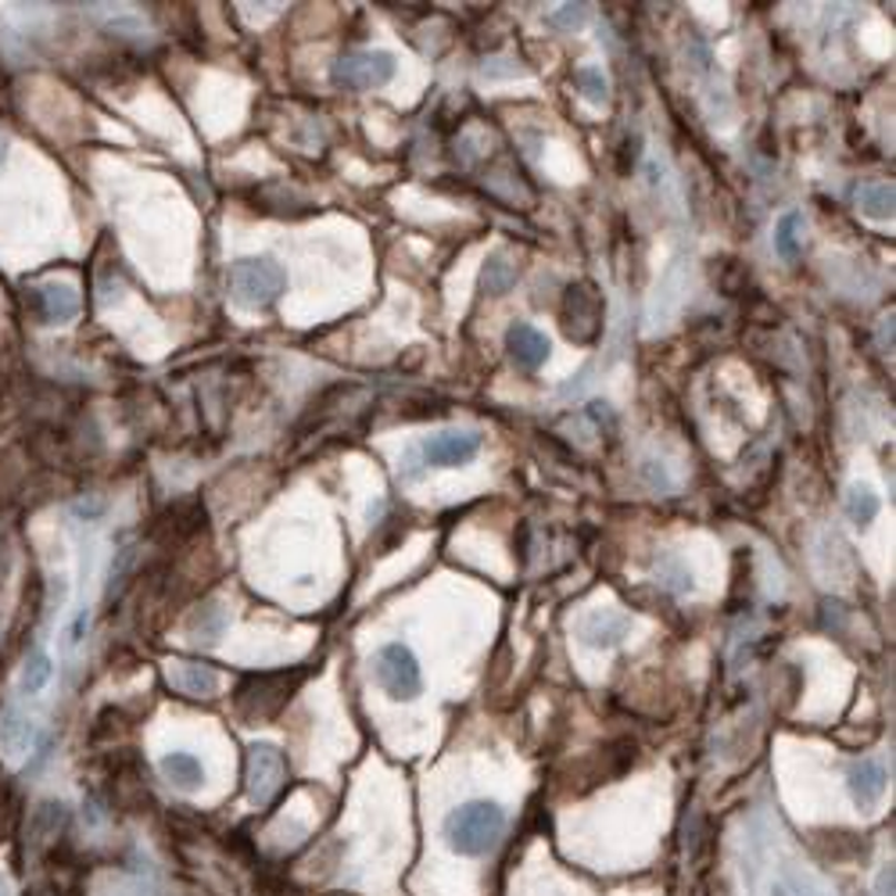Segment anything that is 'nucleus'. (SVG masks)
Returning <instances> with one entry per match:
<instances>
[{
  "instance_id": "obj_1",
  "label": "nucleus",
  "mask_w": 896,
  "mask_h": 896,
  "mask_svg": "<svg viewBox=\"0 0 896 896\" xmlns=\"http://www.w3.org/2000/svg\"><path fill=\"white\" fill-rule=\"evenodd\" d=\"M506 832V811L492 800L460 803L445 817V840L460 857H484Z\"/></svg>"
},
{
  "instance_id": "obj_2",
  "label": "nucleus",
  "mask_w": 896,
  "mask_h": 896,
  "mask_svg": "<svg viewBox=\"0 0 896 896\" xmlns=\"http://www.w3.org/2000/svg\"><path fill=\"white\" fill-rule=\"evenodd\" d=\"M226 291L240 309H269L287 291V272L269 255H245L226 269Z\"/></svg>"
},
{
  "instance_id": "obj_3",
  "label": "nucleus",
  "mask_w": 896,
  "mask_h": 896,
  "mask_svg": "<svg viewBox=\"0 0 896 896\" xmlns=\"http://www.w3.org/2000/svg\"><path fill=\"white\" fill-rule=\"evenodd\" d=\"M559 327L574 341V344H596L603 333V295L596 291V284L577 280L567 284L564 291V306H559Z\"/></svg>"
},
{
  "instance_id": "obj_4",
  "label": "nucleus",
  "mask_w": 896,
  "mask_h": 896,
  "mask_svg": "<svg viewBox=\"0 0 896 896\" xmlns=\"http://www.w3.org/2000/svg\"><path fill=\"white\" fill-rule=\"evenodd\" d=\"M394 54L391 51H348L330 65V83L338 90H381L394 80Z\"/></svg>"
},
{
  "instance_id": "obj_5",
  "label": "nucleus",
  "mask_w": 896,
  "mask_h": 896,
  "mask_svg": "<svg viewBox=\"0 0 896 896\" xmlns=\"http://www.w3.org/2000/svg\"><path fill=\"white\" fill-rule=\"evenodd\" d=\"M373 674H377V681H381V689L391 696V700H416V696L423 692L420 660L405 642H388V646L377 649Z\"/></svg>"
},
{
  "instance_id": "obj_6",
  "label": "nucleus",
  "mask_w": 896,
  "mask_h": 896,
  "mask_svg": "<svg viewBox=\"0 0 896 896\" xmlns=\"http://www.w3.org/2000/svg\"><path fill=\"white\" fill-rule=\"evenodd\" d=\"M245 782H248V800L251 803H269L287 782L284 753L277 746H269V742H255V746L248 750Z\"/></svg>"
},
{
  "instance_id": "obj_7",
  "label": "nucleus",
  "mask_w": 896,
  "mask_h": 896,
  "mask_svg": "<svg viewBox=\"0 0 896 896\" xmlns=\"http://www.w3.org/2000/svg\"><path fill=\"white\" fill-rule=\"evenodd\" d=\"M420 460L428 466H463L481 452V434L477 431H437L431 437H423V445L416 449Z\"/></svg>"
},
{
  "instance_id": "obj_8",
  "label": "nucleus",
  "mask_w": 896,
  "mask_h": 896,
  "mask_svg": "<svg viewBox=\"0 0 896 896\" xmlns=\"http://www.w3.org/2000/svg\"><path fill=\"white\" fill-rule=\"evenodd\" d=\"M29 301H33V312L40 323H72L80 316V298L69 284H43L29 291Z\"/></svg>"
},
{
  "instance_id": "obj_9",
  "label": "nucleus",
  "mask_w": 896,
  "mask_h": 896,
  "mask_svg": "<svg viewBox=\"0 0 896 896\" xmlns=\"http://www.w3.org/2000/svg\"><path fill=\"white\" fill-rule=\"evenodd\" d=\"M506 352L521 370L535 373L545 367V359H549V338L531 323H513L506 330Z\"/></svg>"
},
{
  "instance_id": "obj_10",
  "label": "nucleus",
  "mask_w": 896,
  "mask_h": 896,
  "mask_svg": "<svg viewBox=\"0 0 896 896\" xmlns=\"http://www.w3.org/2000/svg\"><path fill=\"white\" fill-rule=\"evenodd\" d=\"M886 782H889L886 768L878 761H857V764H849V771H846V789H849V796H854V803L861 811L875 807V803L886 796Z\"/></svg>"
},
{
  "instance_id": "obj_11",
  "label": "nucleus",
  "mask_w": 896,
  "mask_h": 896,
  "mask_svg": "<svg viewBox=\"0 0 896 896\" xmlns=\"http://www.w3.org/2000/svg\"><path fill=\"white\" fill-rule=\"evenodd\" d=\"M631 631V620L617 610H591L581 620V639L596 649H614L625 642V635Z\"/></svg>"
},
{
  "instance_id": "obj_12",
  "label": "nucleus",
  "mask_w": 896,
  "mask_h": 896,
  "mask_svg": "<svg viewBox=\"0 0 896 896\" xmlns=\"http://www.w3.org/2000/svg\"><path fill=\"white\" fill-rule=\"evenodd\" d=\"M169 686L179 689L184 696H190V700H208V696L219 692V674L205 663L184 660V663L169 667Z\"/></svg>"
},
{
  "instance_id": "obj_13",
  "label": "nucleus",
  "mask_w": 896,
  "mask_h": 896,
  "mask_svg": "<svg viewBox=\"0 0 896 896\" xmlns=\"http://www.w3.org/2000/svg\"><path fill=\"white\" fill-rule=\"evenodd\" d=\"M37 739V724L25 718L19 707H8L0 713V753L8 756V761H19V756L33 746Z\"/></svg>"
},
{
  "instance_id": "obj_14",
  "label": "nucleus",
  "mask_w": 896,
  "mask_h": 896,
  "mask_svg": "<svg viewBox=\"0 0 896 896\" xmlns=\"http://www.w3.org/2000/svg\"><path fill=\"white\" fill-rule=\"evenodd\" d=\"M223 631H226V610L219 603L197 606V610L190 614V620H187V639L194 646H216L223 639Z\"/></svg>"
},
{
  "instance_id": "obj_15",
  "label": "nucleus",
  "mask_w": 896,
  "mask_h": 896,
  "mask_svg": "<svg viewBox=\"0 0 896 896\" xmlns=\"http://www.w3.org/2000/svg\"><path fill=\"white\" fill-rule=\"evenodd\" d=\"M854 205L864 212L868 219H893V187L883 184V179H864V184L854 187Z\"/></svg>"
},
{
  "instance_id": "obj_16",
  "label": "nucleus",
  "mask_w": 896,
  "mask_h": 896,
  "mask_svg": "<svg viewBox=\"0 0 896 896\" xmlns=\"http://www.w3.org/2000/svg\"><path fill=\"white\" fill-rule=\"evenodd\" d=\"M54 681V660L48 657V649H33L19 671V692L22 696H40Z\"/></svg>"
},
{
  "instance_id": "obj_17",
  "label": "nucleus",
  "mask_w": 896,
  "mask_h": 896,
  "mask_svg": "<svg viewBox=\"0 0 896 896\" xmlns=\"http://www.w3.org/2000/svg\"><path fill=\"white\" fill-rule=\"evenodd\" d=\"M803 230H807V223H803L800 212H785L774 226V255L782 258V262H796L800 251H803Z\"/></svg>"
},
{
  "instance_id": "obj_18",
  "label": "nucleus",
  "mask_w": 896,
  "mask_h": 896,
  "mask_svg": "<svg viewBox=\"0 0 896 896\" xmlns=\"http://www.w3.org/2000/svg\"><path fill=\"white\" fill-rule=\"evenodd\" d=\"M162 774L176 789H197L205 782V768L194 753H165L162 756Z\"/></svg>"
},
{
  "instance_id": "obj_19",
  "label": "nucleus",
  "mask_w": 896,
  "mask_h": 896,
  "mask_svg": "<svg viewBox=\"0 0 896 896\" xmlns=\"http://www.w3.org/2000/svg\"><path fill=\"white\" fill-rule=\"evenodd\" d=\"M516 277H521V269H516L503 251H495V255H488V262H484V269H481V287L498 298L516 284Z\"/></svg>"
},
{
  "instance_id": "obj_20",
  "label": "nucleus",
  "mask_w": 896,
  "mask_h": 896,
  "mask_svg": "<svg viewBox=\"0 0 896 896\" xmlns=\"http://www.w3.org/2000/svg\"><path fill=\"white\" fill-rule=\"evenodd\" d=\"M652 577H657V585H663L667 591H678V596L692 588V574L686 564H681V556H674V553H660L657 559H652Z\"/></svg>"
},
{
  "instance_id": "obj_21",
  "label": "nucleus",
  "mask_w": 896,
  "mask_h": 896,
  "mask_svg": "<svg viewBox=\"0 0 896 896\" xmlns=\"http://www.w3.org/2000/svg\"><path fill=\"white\" fill-rule=\"evenodd\" d=\"M846 513L857 527H868L878 516V495L868 488V484H854V488L846 492Z\"/></svg>"
},
{
  "instance_id": "obj_22",
  "label": "nucleus",
  "mask_w": 896,
  "mask_h": 896,
  "mask_svg": "<svg viewBox=\"0 0 896 896\" xmlns=\"http://www.w3.org/2000/svg\"><path fill=\"white\" fill-rule=\"evenodd\" d=\"M574 86L581 90V94H585L591 104H606V101H610V83H606L603 69H596V65L577 69V72H574Z\"/></svg>"
},
{
  "instance_id": "obj_23",
  "label": "nucleus",
  "mask_w": 896,
  "mask_h": 896,
  "mask_svg": "<svg viewBox=\"0 0 896 896\" xmlns=\"http://www.w3.org/2000/svg\"><path fill=\"white\" fill-rule=\"evenodd\" d=\"M585 19H588V4H559L545 22L553 29H581Z\"/></svg>"
},
{
  "instance_id": "obj_24",
  "label": "nucleus",
  "mask_w": 896,
  "mask_h": 896,
  "mask_svg": "<svg viewBox=\"0 0 896 896\" xmlns=\"http://www.w3.org/2000/svg\"><path fill=\"white\" fill-rule=\"evenodd\" d=\"M104 896H158V889H155V883H151V875L136 872L133 878H126V883H119L112 893H104Z\"/></svg>"
},
{
  "instance_id": "obj_25",
  "label": "nucleus",
  "mask_w": 896,
  "mask_h": 896,
  "mask_svg": "<svg viewBox=\"0 0 896 896\" xmlns=\"http://www.w3.org/2000/svg\"><path fill=\"white\" fill-rule=\"evenodd\" d=\"M86 631H90V610H86V606H80V610H75V617H72L69 631H65V642L69 646H80L86 639Z\"/></svg>"
},
{
  "instance_id": "obj_26",
  "label": "nucleus",
  "mask_w": 896,
  "mask_h": 896,
  "mask_svg": "<svg viewBox=\"0 0 896 896\" xmlns=\"http://www.w3.org/2000/svg\"><path fill=\"white\" fill-rule=\"evenodd\" d=\"M488 80H509V75H521V69H516V62H509V58H495V62H484L481 69Z\"/></svg>"
},
{
  "instance_id": "obj_27",
  "label": "nucleus",
  "mask_w": 896,
  "mask_h": 896,
  "mask_svg": "<svg viewBox=\"0 0 896 896\" xmlns=\"http://www.w3.org/2000/svg\"><path fill=\"white\" fill-rule=\"evenodd\" d=\"M639 147H642L639 136H628V141L620 144V151H625V155H620V173H631L635 165H639Z\"/></svg>"
},
{
  "instance_id": "obj_28",
  "label": "nucleus",
  "mask_w": 896,
  "mask_h": 896,
  "mask_svg": "<svg viewBox=\"0 0 896 896\" xmlns=\"http://www.w3.org/2000/svg\"><path fill=\"white\" fill-rule=\"evenodd\" d=\"M875 896H893V868H883L875 878Z\"/></svg>"
},
{
  "instance_id": "obj_29",
  "label": "nucleus",
  "mask_w": 896,
  "mask_h": 896,
  "mask_svg": "<svg viewBox=\"0 0 896 896\" xmlns=\"http://www.w3.org/2000/svg\"><path fill=\"white\" fill-rule=\"evenodd\" d=\"M4 158H8V136L0 133V165H4Z\"/></svg>"
},
{
  "instance_id": "obj_30",
  "label": "nucleus",
  "mask_w": 896,
  "mask_h": 896,
  "mask_svg": "<svg viewBox=\"0 0 896 896\" xmlns=\"http://www.w3.org/2000/svg\"><path fill=\"white\" fill-rule=\"evenodd\" d=\"M0 896H11V883H8V875H0Z\"/></svg>"
},
{
  "instance_id": "obj_31",
  "label": "nucleus",
  "mask_w": 896,
  "mask_h": 896,
  "mask_svg": "<svg viewBox=\"0 0 896 896\" xmlns=\"http://www.w3.org/2000/svg\"><path fill=\"white\" fill-rule=\"evenodd\" d=\"M771 896H789V893H785V889H782V886H779V889H774V893H771Z\"/></svg>"
},
{
  "instance_id": "obj_32",
  "label": "nucleus",
  "mask_w": 896,
  "mask_h": 896,
  "mask_svg": "<svg viewBox=\"0 0 896 896\" xmlns=\"http://www.w3.org/2000/svg\"><path fill=\"white\" fill-rule=\"evenodd\" d=\"M43 896H51V893H43Z\"/></svg>"
}]
</instances>
